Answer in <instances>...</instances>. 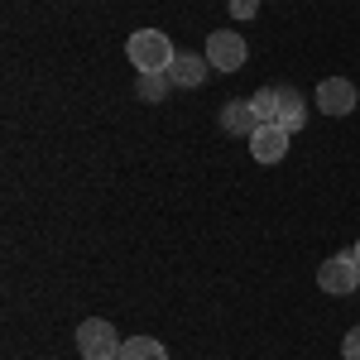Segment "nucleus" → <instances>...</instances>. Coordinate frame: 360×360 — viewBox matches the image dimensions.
<instances>
[{
    "mask_svg": "<svg viewBox=\"0 0 360 360\" xmlns=\"http://www.w3.org/2000/svg\"><path fill=\"white\" fill-rule=\"evenodd\" d=\"M120 336H115V327L106 322V317H86L82 327H77V351H82V360H120Z\"/></svg>",
    "mask_w": 360,
    "mask_h": 360,
    "instance_id": "f03ea898",
    "label": "nucleus"
},
{
    "mask_svg": "<svg viewBox=\"0 0 360 360\" xmlns=\"http://www.w3.org/2000/svg\"><path fill=\"white\" fill-rule=\"evenodd\" d=\"M341 356H346V360H360V327H351V332L341 336Z\"/></svg>",
    "mask_w": 360,
    "mask_h": 360,
    "instance_id": "ddd939ff",
    "label": "nucleus"
},
{
    "mask_svg": "<svg viewBox=\"0 0 360 360\" xmlns=\"http://www.w3.org/2000/svg\"><path fill=\"white\" fill-rule=\"evenodd\" d=\"M255 10H259V0H231V15H236V20H250Z\"/></svg>",
    "mask_w": 360,
    "mask_h": 360,
    "instance_id": "4468645a",
    "label": "nucleus"
},
{
    "mask_svg": "<svg viewBox=\"0 0 360 360\" xmlns=\"http://www.w3.org/2000/svg\"><path fill=\"white\" fill-rule=\"evenodd\" d=\"M317 111H327V115H351L360 106V91L351 77H327V82H317Z\"/></svg>",
    "mask_w": 360,
    "mask_h": 360,
    "instance_id": "39448f33",
    "label": "nucleus"
},
{
    "mask_svg": "<svg viewBox=\"0 0 360 360\" xmlns=\"http://www.w3.org/2000/svg\"><path fill=\"white\" fill-rule=\"evenodd\" d=\"M221 130L236 139H250L255 130H259V115H255V106L250 101H226L221 106Z\"/></svg>",
    "mask_w": 360,
    "mask_h": 360,
    "instance_id": "6e6552de",
    "label": "nucleus"
},
{
    "mask_svg": "<svg viewBox=\"0 0 360 360\" xmlns=\"http://www.w3.org/2000/svg\"><path fill=\"white\" fill-rule=\"evenodd\" d=\"M125 53L135 63L139 72H168L173 68V39H168L164 29H135L130 39H125Z\"/></svg>",
    "mask_w": 360,
    "mask_h": 360,
    "instance_id": "f257e3e1",
    "label": "nucleus"
},
{
    "mask_svg": "<svg viewBox=\"0 0 360 360\" xmlns=\"http://www.w3.org/2000/svg\"><path fill=\"white\" fill-rule=\"evenodd\" d=\"M274 125H283L288 135H298V130L307 125V101L293 91V86H278V120Z\"/></svg>",
    "mask_w": 360,
    "mask_h": 360,
    "instance_id": "1a4fd4ad",
    "label": "nucleus"
},
{
    "mask_svg": "<svg viewBox=\"0 0 360 360\" xmlns=\"http://www.w3.org/2000/svg\"><path fill=\"white\" fill-rule=\"evenodd\" d=\"M250 106H255V115H259V125L278 120V86H259V91L250 96Z\"/></svg>",
    "mask_w": 360,
    "mask_h": 360,
    "instance_id": "f8f14e48",
    "label": "nucleus"
},
{
    "mask_svg": "<svg viewBox=\"0 0 360 360\" xmlns=\"http://www.w3.org/2000/svg\"><path fill=\"white\" fill-rule=\"evenodd\" d=\"M120 360H168V346L159 336H125Z\"/></svg>",
    "mask_w": 360,
    "mask_h": 360,
    "instance_id": "9d476101",
    "label": "nucleus"
},
{
    "mask_svg": "<svg viewBox=\"0 0 360 360\" xmlns=\"http://www.w3.org/2000/svg\"><path fill=\"white\" fill-rule=\"evenodd\" d=\"M135 91L144 96V101H154V106H159V101H164L168 91H173V77H168V72H139Z\"/></svg>",
    "mask_w": 360,
    "mask_h": 360,
    "instance_id": "9b49d317",
    "label": "nucleus"
},
{
    "mask_svg": "<svg viewBox=\"0 0 360 360\" xmlns=\"http://www.w3.org/2000/svg\"><path fill=\"white\" fill-rule=\"evenodd\" d=\"M207 72H212V63H207V53H178L173 58V68H168V77H173V86H202L207 82Z\"/></svg>",
    "mask_w": 360,
    "mask_h": 360,
    "instance_id": "0eeeda50",
    "label": "nucleus"
},
{
    "mask_svg": "<svg viewBox=\"0 0 360 360\" xmlns=\"http://www.w3.org/2000/svg\"><path fill=\"white\" fill-rule=\"evenodd\" d=\"M317 288H322V293H332V298L356 293V288H360V259H356V250L322 259V269H317Z\"/></svg>",
    "mask_w": 360,
    "mask_h": 360,
    "instance_id": "7ed1b4c3",
    "label": "nucleus"
},
{
    "mask_svg": "<svg viewBox=\"0 0 360 360\" xmlns=\"http://www.w3.org/2000/svg\"><path fill=\"white\" fill-rule=\"evenodd\" d=\"M245 58H250V49H245V39H240L236 29H217V34L207 39V63H212L217 72H240Z\"/></svg>",
    "mask_w": 360,
    "mask_h": 360,
    "instance_id": "20e7f679",
    "label": "nucleus"
},
{
    "mask_svg": "<svg viewBox=\"0 0 360 360\" xmlns=\"http://www.w3.org/2000/svg\"><path fill=\"white\" fill-rule=\"evenodd\" d=\"M288 139H293V135H288L283 125H274V120L259 125V130L250 135V154H255V164H278V159L288 154Z\"/></svg>",
    "mask_w": 360,
    "mask_h": 360,
    "instance_id": "423d86ee",
    "label": "nucleus"
},
{
    "mask_svg": "<svg viewBox=\"0 0 360 360\" xmlns=\"http://www.w3.org/2000/svg\"><path fill=\"white\" fill-rule=\"evenodd\" d=\"M356 259H360V240H356Z\"/></svg>",
    "mask_w": 360,
    "mask_h": 360,
    "instance_id": "2eb2a0df",
    "label": "nucleus"
}]
</instances>
